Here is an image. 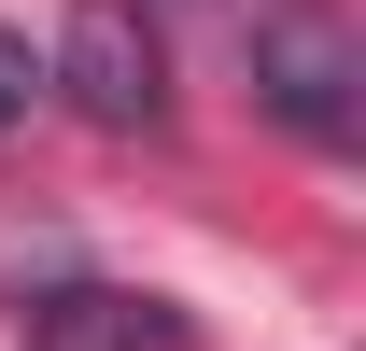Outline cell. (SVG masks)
<instances>
[{
	"instance_id": "6da1fadb",
	"label": "cell",
	"mask_w": 366,
	"mask_h": 351,
	"mask_svg": "<svg viewBox=\"0 0 366 351\" xmlns=\"http://www.w3.org/2000/svg\"><path fill=\"white\" fill-rule=\"evenodd\" d=\"M254 98H268L296 141L338 155V141L366 127V43L338 14H310V0H296V14H254Z\"/></svg>"
},
{
	"instance_id": "7a4b0ae2",
	"label": "cell",
	"mask_w": 366,
	"mask_h": 351,
	"mask_svg": "<svg viewBox=\"0 0 366 351\" xmlns=\"http://www.w3.org/2000/svg\"><path fill=\"white\" fill-rule=\"evenodd\" d=\"M56 85H71V113H99V127H155V113H169V56L141 29V0H71V14H56Z\"/></svg>"
},
{
	"instance_id": "3957f363",
	"label": "cell",
	"mask_w": 366,
	"mask_h": 351,
	"mask_svg": "<svg viewBox=\"0 0 366 351\" xmlns=\"http://www.w3.org/2000/svg\"><path fill=\"white\" fill-rule=\"evenodd\" d=\"M29 351H183V309L127 295V281H71V295L29 309Z\"/></svg>"
},
{
	"instance_id": "277c9868",
	"label": "cell",
	"mask_w": 366,
	"mask_h": 351,
	"mask_svg": "<svg viewBox=\"0 0 366 351\" xmlns=\"http://www.w3.org/2000/svg\"><path fill=\"white\" fill-rule=\"evenodd\" d=\"M29 85H43V71H29V43H14V29H0V127H14V113H29Z\"/></svg>"
}]
</instances>
